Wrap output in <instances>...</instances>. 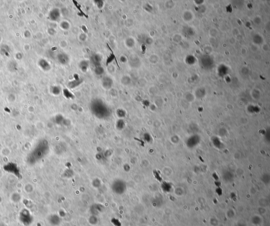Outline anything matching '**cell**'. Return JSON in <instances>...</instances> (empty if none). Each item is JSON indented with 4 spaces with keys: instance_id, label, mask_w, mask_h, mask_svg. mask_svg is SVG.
<instances>
[{
    "instance_id": "30bf717a",
    "label": "cell",
    "mask_w": 270,
    "mask_h": 226,
    "mask_svg": "<svg viewBox=\"0 0 270 226\" xmlns=\"http://www.w3.org/2000/svg\"><path fill=\"white\" fill-rule=\"evenodd\" d=\"M115 56H114V54H111L109 57H108L107 60V62H106L107 65H108L110 62H112V61L113 60V59H115Z\"/></svg>"
},
{
    "instance_id": "277c9868",
    "label": "cell",
    "mask_w": 270,
    "mask_h": 226,
    "mask_svg": "<svg viewBox=\"0 0 270 226\" xmlns=\"http://www.w3.org/2000/svg\"><path fill=\"white\" fill-rule=\"evenodd\" d=\"M103 211H104V208L100 205H95L94 206H92L90 209V211L92 213V215H98L99 213H102Z\"/></svg>"
},
{
    "instance_id": "8992f818",
    "label": "cell",
    "mask_w": 270,
    "mask_h": 226,
    "mask_svg": "<svg viewBox=\"0 0 270 226\" xmlns=\"http://www.w3.org/2000/svg\"><path fill=\"white\" fill-rule=\"evenodd\" d=\"M81 81H80V79H75V81H73L71 83H69V86L71 87V88H74L75 86H78L79 85L80 83H81Z\"/></svg>"
},
{
    "instance_id": "6da1fadb",
    "label": "cell",
    "mask_w": 270,
    "mask_h": 226,
    "mask_svg": "<svg viewBox=\"0 0 270 226\" xmlns=\"http://www.w3.org/2000/svg\"><path fill=\"white\" fill-rule=\"evenodd\" d=\"M19 220L24 226H29L32 224L34 219L29 211L24 209L19 213Z\"/></svg>"
},
{
    "instance_id": "5b68a950",
    "label": "cell",
    "mask_w": 270,
    "mask_h": 226,
    "mask_svg": "<svg viewBox=\"0 0 270 226\" xmlns=\"http://www.w3.org/2000/svg\"><path fill=\"white\" fill-rule=\"evenodd\" d=\"M73 3L75 4V6H76L77 8H78V10L80 11V13H79V14H80V16H85L86 18H88V16L84 13L83 11H82V10H81V6L80 5L77 1H73Z\"/></svg>"
},
{
    "instance_id": "52a82bcc",
    "label": "cell",
    "mask_w": 270,
    "mask_h": 226,
    "mask_svg": "<svg viewBox=\"0 0 270 226\" xmlns=\"http://www.w3.org/2000/svg\"><path fill=\"white\" fill-rule=\"evenodd\" d=\"M98 222V219L96 215H92L89 218V222L91 225H96Z\"/></svg>"
},
{
    "instance_id": "7a4b0ae2",
    "label": "cell",
    "mask_w": 270,
    "mask_h": 226,
    "mask_svg": "<svg viewBox=\"0 0 270 226\" xmlns=\"http://www.w3.org/2000/svg\"><path fill=\"white\" fill-rule=\"evenodd\" d=\"M111 188L115 194H123L126 190V184L123 181L121 180H116L112 183Z\"/></svg>"
},
{
    "instance_id": "ba28073f",
    "label": "cell",
    "mask_w": 270,
    "mask_h": 226,
    "mask_svg": "<svg viewBox=\"0 0 270 226\" xmlns=\"http://www.w3.org/2000/svg\"><path fill=\"white\" fill-rule=\"evenodd\" d=\"M60 59H61L60 60L61 62H62V64H66L67 62H68V61H69L68 57L67 56V55H65V54H62V56H61Z\"/></svg>"
},
{
    "instance_id": "8fae6325",
    "label": "cell",
    "mask_w": 270,
    "mask_h": 226,
    "mask_svg": "<svg viewBox=\"0 0 270 226\" xmlns=\"http://www.w3.org/2000/svg\"><path fill=\"white\" fill-rule=\"evenodd\" d=\"M64 95H65V96H66L68 98H71L73 97V95H72V94L71 93H70V92H69L67 89L64 90Z\"/></svg>"
},
{
    "instance_id": "9c48e42d",
    "label": "cell",
    "mask_w": 270,
    "mask_h": 226,
    "mask_svg": "<svg viewBox=\"0 0 270 226\" xmlns=\"http://www.w3.org/2000/svg\"><path fill=\"white\" fill-rule=\"evenodd\" d=\"M88 64L87 62H86V61H83V62H81V64L80 65V67L81 68V69L85 71L86 70H87V67H88Z\"/></svg>"
},
{
    "instance_id": "3957f363",
    "label": "cell",
    "mask_w": 270,
    "mask_h": 226,
    "mask_svg": "<svg viewBox=\"0 0 270 226\" xmlns=\"http://www.w3.org/2000/svg\"><path fill=\"white\" fill-rule=\"evenodd\" d=\"M48 221L52 226H56L60 225V223H61V220L59 215H56V214H54L49 217Z\"/></svg>"
}]
</instances>
